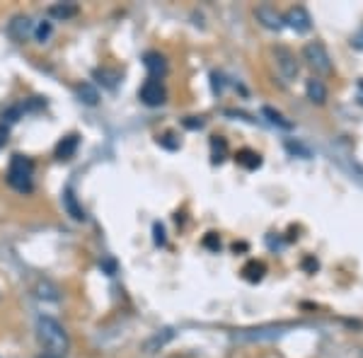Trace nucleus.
Returning a JSON list of instances; mask_svg holds the SVG:
<instances>
[{"label": "nucleus", "instance_id": "nucleus-10", "mask_svg": "<svg viewBox=\"0 0 363 358\" xmlns=\"http://www.w3.org/2000/svg\"><path fill=\"white\" fill-rule=\"evenodd\" d=\"M78 145H80L78 133H70V136L61 138V140H58V145H56V150H54L56 160H70V157L75 155V150H78Z\"/></svg>", "mask_w": 363, "mask_h": 358}, {"label": "nucleus", "instance_id": "nucleus-24", "mask_svg": "<svg viewBox=\"0 0 363 358\" xmlns=\"http://www.w3.org/2000/svg\"><path fill=\"white\" fill-rule=\"evenodd\" d=\"M102 269L107 272V276H114L116 274V262L114 259H104L102 262Z\"/></svg>", "mask_w": 363, "mask_h": 358}, {"label": "nucleus", "instance_id": "nucleus-4", "mask_svg": "<svg viewBox=\"0 0 363 358\" xmlns=\"http://www.w3.org/2000/svg\"><path fill=\"white\" fill-rule=\"evenodd\" d=\"M138 97L145 107H162L167 102V90L162 85V80H155V78H148L138 90Z\"/></svg>", "mask_w": 363, "mask_h": 358}, {"label": "nucleus", "instance_id": "nucleus-6", "mask_svg": "<svg viewBox=\"0 0 363 358\" xmlns=\"http://www.w3.org/2000/svg\"><path fill=\"white\" fill-rule=\"evenodd\" d=\"M274 58H277L279 73L284 75L286 80H294L298 75V61H296L294 51H289L286 46H279V49L274 51Z\"/></svg>", "mask_w": 363, "mask_h": 358}, {"label": "nucleus", "instance_id": "nucleus-12", "mask_svg": "<svg viewBox=\"0 0 363 358\" xmlns=\"http://www.w3.org/2000/svg\"><path fill=\"white\" fill-rule=\"evenodd\" d=\"M78 13H80L78 3H56V5H51V8H49V15L54 17V20H61V22L73 20Z\"/></svg>", "mask_w": 363, "mask_h": 358}, {"label": "nucleus", "instance_id": "nucleus-17", "mask_svg": "<svg viewBox=\"0 0 363 358\" xmlns=\"http://www.w3.org/2000/svg\"><path fill=\"white\" fill-rule=\"evenodd\" d=\"M264 272H267V267L262 262H250V264H245L242 276L247 281H252V284H257V281L264 279Z\"/></svg>", "mask_w": 363, "mask_h": 358}, {"label": "nucleus", "instance_id": "nucleus-15", "mask_svg": "<svg viewBox=\"0 0 363 358\" xmlns=\"http://www.w3.org/2000/svg\"><path fill=\"white\" fill-rule=\"evenodd\" d=\"M95 78H97L104 87L114 90L116 83L121 80V73H119V70H112V68H97V70H95Z\"/></svg>", "mask_w": 363, "mask_h": 358}, {"label": "nucleus", "instance_id": "nucleus-21", "mask_svg": "<svg viewBox=\"0 0 363 358\" xmlns=\"http://www.w3.org/2000/svg\"><path fill=\"white\" fill-rule=\"evenodd\" d=\"M262 114L269 116V121H272L274 126H281V128H291V126H294V124H291V121H286V119H284V114H279V111H274L272 107H264V109H262Z\"/></svg>", "mask_w": 363, "mask_h": 358}, {"label": "nucleus", "instance_id": "nucleus-19", "mask_svg": "<svg viewBox=\"0 0 363 358\" xmlns=\"http://www.w3.org/2000/svg\"><path fill=\"white\" fill-rule=\"evenodd\" d=\"M167 339H172V330H165V334H155L153 339H148V342L143 344V349H145V354H155L157 349H162V346H165V342Z\"/></svg>", "mask_w": 363, "mask_h": 358}, {"label": "nucleus", "instance_id": "nucleus-9", "mask_svg": "<svg viewBox=\"0 0 363 358\" xmlns=\"http://www.w3.org/2000/svg\"><path fill=\"white\" fill-rule=\"evenodd\" d=\"M255 15L267 29H281V27H284V17H281L277 13V8H272V5H259V8L255 10Z\"/></svg>", "mask_w": 363, "mask_h": 358}, {"label": "nucleus", "instance_id": "nucleus-7", "mask_svg": "<svg viewBox=\"0 0 363 358\" xmlns=\"http://www.w3.org/2000/svg\"><path fill=\"white\" fill-rule=\"evenodd\" d=\"M284 22L291 29H294V32H298V34H306V32H310V27H313V20H310L308 10L303 8V5H296V8H291L289 13H286Z\"/></svg>", "mask_w": 363, "mask_h": 358}, {"label": "nucleus", "instance_id": "nucleus-23", "mask_svg": "<svg viewBox=\"0 0 363 358\" xmlns=\"http://www.w3.org/2000/svg\"><path fill=\"white\" fill-rule=\"evenodd\" d=\"M351 46H354V49H359V51H363V27L354 34V39H351Z\"/></svg>", "mask_w": 363, "mask_h": 358}, {"label": "nucleus", "instance_id": "nucleus-1", "mask_svg": "<svg viewBox=\"0 0 363 358\" xmlns=\"http://www.w3.org/2000/svg\"><path fill=\"white\" fill-rule=\"evenodd\" d=\"M37 334H39V342L44 344L46 354H54V356H66L70 349V339L68 332L63 330V325L58 320L49 315H42L37 320Z\"/></svg>", "mask_w": 363, "mask_h": 358}, {"label": "nucleus", "instance_id": "nucleus-20", "mask_svg": "<svg viewBox=\"0 0 363 358\" xmlns=\"http://www.w3.org/2000/svg\"><path fill=\"white\" fill-rule=\"evenodd\" d=\"M51 32H54V27H51L49 20H44V22H39V25H34V39H37V42H42V44L51 37Z\"/></svg>", "mask_w": 363, "mask_h": 358}, {"label": "nucleus", "instance_id": "nucleus-5", "mask_svg": "<svg viewBox=\"0 0 363 358\" xmlns=\"http://www.w3.org/2000/svg\"><path fill=\"white\" fill-rule=\"evenodd\" d=\"M8 34L10 39H15L17 44L27 42L29 37H34V22L27 15H17L8 22Z\"/></svg>", "mask_w": 363, "mask_h": 358}, {"label": "nucleus", "instance_id": "nucleus-8", "mask_svg": "<svg viewBox=\"0 0 363 358\" xmlns=\"http://www.w3.org/2000/svg\"><path fill=\"white\" fill-rule=\"evenodd\" d=\"M143 66L148 70V78H155V80H162L167 75V58L157 51H148L143 56Z\"/></svg>", "mask_w": 363, "mask_h": 358}, {"label": "nucleus", "instance_id": "nucleus-26", "mask_svg": "<svg viewBox=\"0 0 363 358\" xmlns=\"http://www.w3.org/2000/svg\"><path fill=\"white\" fill-rule=\"evenodd\" d=\"M42 358H61V356H54V354H44Z\"/></svg>", "mask_w": 363, "mask_h": 358}, {"label": "nucleus", "instance_id": "nucleus-11", "mask_svg": "<svg viewBox=\"0 0 363 358\" xmlns=\"http://www.w3.org/2000/svg\"><path fill=\"white\" fill-rule=\"evenodd\" d=\"M63 208L68 211V216L73 220H85L87 216H85V208L83 206H78V198H75V191H73V186H66L63 189Z\"/></svg>", "mask_w": 363, "mask_h": 358}, {"label": "nucleus", "instance_id": "nucleus-22", "mask_svg": "<svg viewBox=\"0 0 363 358\" xmlns=\"http://www.w3.org/2000/svg\"><path fill=\"white\" fill-rule=\"evenodd\" d=\"M153 233H155V245H157V247H162V245H165L167 242V237H165V228H162L160 225V223H155V225H153Z\"/></svg>", "mask_w": 363, "mask_h": 358}, {"label": "nucleus", "instance_id": "nucleus-2", "mask_svg": "<svg viewBox=\"0 0 363 358\" xmlns=\"http://www.w3.org/2000/svg\"><path fill=\"white\" fill-rule=\"evenodd\" d=\"M8 184L13 186L15 191L20 194H29L34 186V162L29 160L27 155H13L8 167Z\"/></svg>", "mask_w": 363, "mask_h": 358}, {"label": "nucleus", "instance_id": "nucleus-14", "mask_svg": "<svg viewBox=\"0 0 363 358\" xmlns=\"http://www.w3.org/2000/svg\"><path fill=\"white\" fill-rule=\"evenodd\" d=\"M235 160H238V165H242L245 169H257L262 165V155L259 152H255V150H240L238 155H235Z\"/></svg>", "mask_w": 363, "mask_h": 358}, {"label": "nucleus", "instance_id": "nucleus-18", "mask_svg": "<svg viewBox=\"0 0 363 358\" xmlns=\"http://www.w3.org/2000/svg\"><path fill=\"white\" fill-rule=\"evenodd\" d=\"M78 97H80V102H85V104H87V107H95V104L99 102L97 87H92L90 83L78 85Z\"/></svg>", "mask_w": 363, "mask_h": 358}, {"label": "nucleus", "instance_id": "nucleus-3", "mask_svg": "<svg viewBox=\"0 0 363 358\" xmlns=\"http://www.w3.org/2000/svg\"><path fill=\"white\" fill-rule=\"evenodd\" d=\"M303 58L308 61V66L315 70V73L330 75L332 73V58L327 54V49L320 42H310L303 49Z\"/></svg>", "mask_w": 363, "mask_h": 358}, {"label": "nucleus", "instance_id": "nucleus-16", "mask_svg": "<svg viewBox=\"0 0 363 358\" xmlns=\"http://www.w3.org/2000/svg\"><path fill=\"white\" fill-rule=\"evenodd\" d=\"M34 293H37V298H42V301H51V303H56L58 301V291L51 281H39L37 286H34Z\"/></svg>", "mask_w": 363, "mask_h": 358}, {"label": "nucleus", "instance_id": "nucleus-25", "mask_svg": "<svg viewBox=\"0 0 363 358\" xmlns=\"http://www.w3.org/2000/svg\"><path fill=\"white\" fill-rule=\"evenodd\" d=\"M8 126H5V124H0V150H3L5 148V143H8Z\"/></svg>", "mask_w": 363, "mask_h": 358}, {"label": "nucleus", "instance_id": "nucleus-13", "mask_svg": "<svg viewBox=\"0 0 363 358\" xmlns=\"http://www.w3.org/2000/svg\"><path fill=\"white\" fill-rule=\"evenodd\" d=\"M306 95H308V99L313 104H325L327 87H325V83H322L320 78H313V80H308V85H306Z\"/></svg>", "mask_w": 363, "mask_h": 358}]
</instances>
